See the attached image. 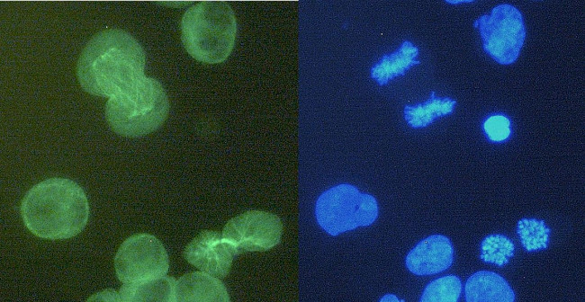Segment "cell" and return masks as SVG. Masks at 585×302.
Masks as SVG:
<instances>
[{
  "mask_svg": "<svg viewBox=\"0 0 585 302\" xmlns=\"http://www.w3.org/2000/svg\"><path fill=\"white\" fill-rule=\"evenodd\" d=\"M454 260V247L450 239L433 235L418 242L406 256L405 264L415 275H432L448 269Z\"/></svg>",
  "mask_w": 585,
  "mask_h": 302,
  "instance_id": "cell-10",
  "label": "cell"
},
{
  "mask_svg": "<svg viewBox=\"0 0 585 302\" xmlns=\"http://www.w3.org/2000/svg\"><path fill=\"white\" fill-rule=\"evenodd\" d=\"M87 301H108V302H122L119 292L114 289H104L98 293L94 294Z\"/></svg>",
  "mask_w": 585,
  "mask_h": 302,
  "instance_id": "cell-20",
  "label": "cell"
},
{
  "mask_svg": "<svg viewBox=\"0 0 585 302\" xmlns=\"http://www.w3.org/2000/svg\"><path fill=\"white\" fill-rule=\"evenodd\" d=\"M116 275L122 283H137L166 275L167 253L162 243L149 234H136L119 247L114 258Z\"/></svg>",
  "mask_w": 585,
  "mask_h": 302,
  "instance_id": "cell-7",
  "label": "cell"
},
{
  "mask_svg": "<svg viewBox=\"0 0 585 302\" xmlns=\"http://www.w3.org/2000/svg\"><path fill=\"white\" fill-rule=\"evenodd\" d=\"M517 232L522 245L529 252L544 249L548 245L550 229L543 220L522 218L518 223Z\"/></svg>",
  "mask_w": 585,
  "mask_h": 302,
  "instance_id": "cell-17",
  "label": "cell"
},
{
  "mask_svg": "<svg viewBox=\"0 0 585 302\" xmlns=\"http://www.w3.org/2000/svg\"><path fill=\"white\" fill-rule=\"evenodd\" d=\"M483 51L500 65L515 63L524 46L526 31L522 12L511 4H499L472 23Z\"/></svg>",
  "mask_w": 585,
  "mask_h": 302,
  "instance_id": "cell-6",
  "label": "cell"
},
{
  "mask_svg": "<svg viewBox=\"0 0 585 302\" xmlns=\"http://www.w3.org/2000/svg\"><path fill=\"white\" fill-rule=\"evenodd\" d=\"M381 302H399V298L393 294H386L381 299Z\"/></svg>",
  "mask_w": 585,
  "mask_h": 302,
  "instance_id": "cell-21",
  "label": "cell"
},
{
  "mask_svg": "<svg viewBox=\"0 0 585 302\" xmlns=\"http://www.w3.org/2000/svg\"><path fill=\"white\" fill-rule=\"evenodd\" d=\"M174 277L164 275L137 283H123L119 294L122 302H175Z\"/></svg>",
  "mask_w": 585,
  "mask_h": 302,
  "instance_id": "cell-14",
  "label": "cell"
},
{
  "mask_svg": "<svg viewBox=\"0 0 585 302\" xmlns=\"http://www.w3.org/2000/svg\"><path fill=\"white\" fill-rule=\"evenodd\" d=\"M464 298L466 302H513L515 293L500 275L480 271L466 280Z\"/></svg>",
  "mask_w": 585,
  "mask_h": 302,
  "instance_id": "cell-13",
  "label": "cell"
},
{
  "mask_svg": "<svg viewBox=\"0 0 585 302\" xmlns=\"http://www.w3.org/2000/svg\"><path fill=\"white\" fill-rule=\"evenodd\" d=\"M462 292L461 280L455 275L437 278L424 289L420 302H457Z\"/></svg>",
  "mask_w": 585,
  "mask_h": 302,
  "instance_id": "cell-16",
  "label": "cell"
},
{
  "mask_svg": "<svg viewBox=\"0 0 585 302\" xmlns=\"http://www.w3.org/2000/svg\"><path fill=\"white\" fill-rule=\"evenodd\" d=\"M237 254V250L222 233L212 230L202 231L184 251V257L190 264L219 279L227 276Z\"/></svg>",
  "mask_w": 585,
  "mask_h": 302,
  "instance_id": "cell-9",
  "label": "cell"
},
{
  "mask_svg": "<svg viewBox=\"0 0 585 302\" xmlns=\"http://www.w3.org/2000/svg\"><path fill=\"white\" fill-rule=\"evenodd\" d=\"M25 226L36 236L68 239L84 230L89 205L84 190L74 181L50 178L32 187L21 204Z\"/></svg>",
  "mask_w": 585,
  "mask_h": 302,
  "instance_id": "cell-2",
  "label": "cell"
},
{
  "mask_svg": "<svg viewBox=\"0 0 585 302\" xmlns=\"http://www.w3.org/2000/svg\"><path fill=\"white\" fill-rule=\"evenodd\" d=\"M144 67L141 45L129 32L111 28L87 42L77 61L76 76L86 92L110 98L144 77Z\"/></svg>",
  "mask_w": 585,
  "mask_h": 302,
  "instance_id": "cell-1",
  "label": "cell"
},
{
  "mask_svg": "<svg viewBox=\"0 0 585 302\" xmlns=\"http://www.w3.org/2000/svg\"><path fill=\"white\" fill-rule=\"evenodd\" d=\"M472 2H474V1H466V0H464V1H446V3H448V4H464V3L466 4V3H472Z\"/></svg>",
  "mask_w": 585,
  "mask_h": 302,
  "instance_id": "cell-22",
  "label": "cell"
},
{
  "mask_svg": "<svg viewBox=\"0 0 585 302\" xmlns=\"http://www.w3.org/2000/svg\"><path fill=\"white\" fill-rule=\"evenodd\" d=\"M237 34V20L223 1H202L189 7L181 21V39L194 59L218 64L231 53Z\"/></svg>",
  "mask_w": 585,
  "mask_h": 302,
  "instance_id": "cell-3",
  "label": "cell"
},
{
  "mask_svg": "<svg viewBox=\"0 0 585 302\" xmlns=\"http://www.w3.org/2000/svg\"><path fill=\"white\" fill-rule=\"evenodd\" d=\"M229 293L219 278L203 271L185 273L176 281L175 302H228Z\"/></svg>",
  "mask_w": 585,
  "mask_h": 302,
  "instance_id": "cell-11",
  "label": "cell"
},
{
  "mask_svg": "<svg viewBox=\"0 0 585 302\" xmlns=\"http://www.w3.org/2000/svg\"><path fill=\"white\" fill-rule=\"evenodd\" d=\"M419 49L412 41L404 40L393 51L383 54L370 68V77L380 86L403 76L413 67L420 64Z\"/></svg>",
  "mask_w": 585,
  "mask_h": 302,
  "instance_id": "cell-12",
  "label": "cell"
},
{
  "mask_svg": "<svg viewBox=\"0 0 585 302\" xmlns=\"http://www.w3.org/2000/svg\"><path fill=\"white\" fill-rule=\"evenodd\" d=\"M456 104L454 99L448 96L439 97L435 92H431L428 100L404 107V120L413 129L425 128L436 120L452 114Z\"/></svg>",
  "mask_w": 585,
  "mask_h": 302,
  "instance_id": "cell-15",
  "label": "cell"
},
{
  "mask_svg": "<svg viewBox=\"0 0 585 302\" xmlns=\"http://www.w3.org/2000/svg\"><path fill=\"white\" fill-rule=\"evenodd\" d=\"M163 85L146 76L132 87L111 96L105 104V119L118 135L139 138L159 129L169 112Z\"/></svg>",
  "mask_w": 585,
  "mask_h": 302,
  "instance_id": "cell-4",
  "label": "cell"
},
{
  "mask_svg": "<svg viewBox=\"0 0 585 302\" xmlns=\"http://www.w3.org/2000/svg\"><path fill=\"white\" fill-rule=\"evenodd\" d=\"M282 232L283 224L276 215L248 210L230 219L222 235L240 253L273 248L280 242Z\"/></svg>",
  "mask_w": 585,
  "mask_h": 302,
  "instance_id": "cell-8",
  "label": "cell"
},
{
  "mask_svg": "<svg viewBox=\"0 0 585 302\" xmlns=\"http://www.w3.org/2000/svg\"><path fill=\"white\" fill-rule=\"evenodd\" d=\"M376 199L350 183H340L322 192L315 207L320 226L330 235L371 226L378 218Z\"/></svg>",
  "mask_w": 585,
  "mask_h": 302,
  "instance_id": "cell-5",
  "label": "cell"
},
{
  "mask_svg": "<svg viewBox=\"0 0 585 302\" xmlns=\"http://www.w3.org/2000/svg\"><path fill=\"white\" fill-rule=\"evenodd\" d=\"M514 254V244L505 235H490L485 237L481 245V259L485 262L503 266Z\"/></svg>",
  "mask_w": 585,
  "mask_h": 302,
  "instance_id": "cell-18",
  "label": "cell"
},
{
  "mask_svg": "<svg viewBox=\"0 0 585 302\" xmlns=\"http://www.w3.org/2000/svg\"><path fill=\"white\" fill-rule=\"evenodd\" d=\"M483 131L486 138L493 143L508 140L512 133L510 119L500 113L490 115L483 122Z\"/></svg>",
  "mask_w": 585,
  "mask_h": 302,
  "instance_id": "cell-19",
  "label": "cell"
}]
</instances>
